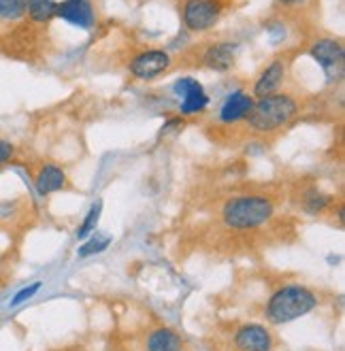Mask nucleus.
Listing matches in <instances>:
<instances>
[{"label": "nucleus", "mask_w": 345, "mask_h": 351, "mask_svg": "<svg viewBox=\"0 0 345 351\" xmlns=\"http://www.w3.org/2000/svg\"><path fill=\"white\" fill-rule=\"evenodd\" d=\"M318 306V296L305 285H283L269 298L265 315L271 324L281 326L305 317Z\"/></svg>", "instance_id": "1"}, {"label": "nucleus", "mask_w": 345, "mask_h": 351, "mask_svg": "<svg viewBox=\"0 0 345 351\" xmlns=\"http://www.w3.org/2000/svg\"><path fill=\"white\" fill-rule=\"evenodd\" d=\"M275 213V204L267 196H237L230 198L224 209H222V219H224L226 228L233 230H254L265 226Z\"/></svg>", "instance_id": "2"}, {"label": "nucleus", "mask_w": 345, "mask_h": 351, "mask_svg": "<svg viewBox=\"0 0 345 351\" xmlns=\"http://www.w3.org/2000/svg\"><path fill=\"white\" fill-rule=\"evenodd\" d=\"M296 113H298V105L290 94H271L254 100V107L246 119L252 130L267 134L288 126Z\"/></svg>", "instance_id": "3"}, {"label": "nucleus", "mask_w": 345, "mask_h": 351, "mask_svg": "<svg viewBox=\"0 0 345 351\" xmlns=\"http://www.w3.org/2000/svg\"><path fill=\"white\" fill-rule=\"evenodd\" d=\"M309 56L313 58V62H318L320 69L324 71L329 81H337L343 75V45L339 38H320L311 45Z\"/></svg>", "instance_id": "4"}, {"label": "nucleus", "mask_w": 345, "mask_h": 351, "mask_svg": "<svg viewBox=\"0 0 345 351\" xmlns=\"http://www.w3.org/2000/svg\"><path fill=\"white\" fill-rule=\"evenodd\" d=\"M219 0H188L184 7V24L192 32H207L211 30L222 17Z\"/></svg>", "instance_id": "5"}, {"label": "nucleus", "mask_w": 345, "mask_h": 351, "mask_svg": "<svg viewBox=\"0 0 345 351\" xmlns=\"http://www.w3.org/2000/svg\"><path fill=\"white\" fill-rule=\"evenodd\" d=\"M173 92H175V96L181 98V105H179L181 115H196L209 107V96H207L205 88L192 77L177 79L173 84Z\"/></svg>", "instance_id": "6"}, {"label": "nucleus", "mask_w": 345, "mask_h": 351, "mask_svg": "<svg viewBox=\"0 0 345 351\" xmlns=\"http://www.w3.org/2000/svg\"><path fill=\"white\" fill-rule=\"evenodd\" d=\"M173 58L165 49H147L141 51L130 62V73L141 81H152L171 69Z\"/></svg>", "instance_id": "7"}, {"label": "nucleus", "mask_w": 345, "mask_h": 351, "mask_svg": "<svg viewBox=\"0 0 345 351\" xmlns=\"http://www.w3.org/2000/svg\"><path fill=\"white\" fill-rule=\"evenodd\" d=\"M56 17L79 30H92L96 26V13L90 0H62L58 3Z\"/></svg>", "instance_id": "8"}, {"label": "nucleus", "mask_w": 345, "mask_h": 351, "mask_svg": "<svg viewBox=\"0 0 345 351\" xmlns=\"http://www.w3.org/2000/svg\"><path fill=\"white\" fill-rule=\"evenodd\" d=\"M235 345L239 351H273V335L260 324H246L237 330Z\"/></svg>", "instance_id": "9"}, {"label": "nucleus", "mask_w": 345, "mask_h": 351, "mask_svg": "<svg viewBox=\"0 0 345 351\" xmlns=\"http://www.w3.org/2000/svg\"><path fill=\"white\" fill-rule=\"evenodd\" d=\"M283 77H286V64L281 60H275L271 64L260 73V77L254 84V96L256 98H265L271 94H277V90L283 84Z\"/></svg>", "instance_id": "10"}, {"label": "nucleus", "mask_w": 345, "mask_h": 351, "mask_svg": "<svg viewBox=\"0 0 345 351\" xmlns=\"http://www.w3.org/2000/svg\"><path fill=\"white\" fill-rule=\"evenodd\" d=\"M67 188V173L56 167V164H45L34 177V190L38 196H49Z\"/></svg>", "instance_id": "11"}, {"label": "nucleus", "mask_w": 345, "mask_h": 351, "mask_svg": "<svg viewBox=\"0 0 345 351\" xmlns=\"http://www.w3.org/2000/svg\"><path fill=\"white\" fill-rule=\"evenodd\" d=\"M252 107H254V98L243 90H237L224 100V105H222V109H219V119L224 123L241 121L250 115Z\"/></svg>", "instance_id": "12"}, {"label": "nucleus", "mask_w": 345, "mask_h": 351, "mask_svg": "<svg viewBox=\"0 0 345 351\" xmlns=\"http://www.w3.org/2000/svg\"><path fill=\"white\" fill-rule=\"evenodd\" d=\"M235 58H237V45L235 43H215L205 51L202 62H205V66L209 71L226 73L228 69H233Z\"/></svg>", "instance_id": "13"}, {"label": "nucleus", "mask_w": 345, "mask_h": 351, "mask_svg": "<svg viewBox=\"0 0 345 351\" xmlns=\"http://www.w3.org/2000/svg\"><path fill=\"white\" fill-rule=\"evenodd\" d=\"M184 339L171 328H158L147 337V351H181Z\"/></svg>", "instance_id": "14"}, {"label": "nucleus", "mask_w": 345, "mask_h": 351, "mask_svg": "<svg viewBox=\"0 0 345 351\" xmlns=\"http://www.w3.org/2000/svg\"><path fill=\"white\" fill-rule=\"evenodd\" d=\"M58 11L56 0H26V13L30 15L32 22L45 24L51 22Z\"/></svg>", "instance_id": "15"}, {"label": "nucleus", "mask_w": 345, "mask_h": 351, "mask_svg": "<svg viewBox=\"0 0 345 351\" xmlns=\"http://www.w3.org/2000/svg\"><path fill=\"white\" fill-rule=\"evenodd\" d=\"M111 245V234H105V232H98L92 234L84 245L77 250V256L79 258H90V256H96V254H103L107 247Z\"/></svg>", "instance_id": "16"}, {"label": "nucleus", "mask_w": 345, "mask_h": 351, "mask_svg": "<svg viewBox=\"0 0 345 351\" xmlns=\"http://www.w3.org/2000/svg\"><path fill=\"white\" fill-rule=\"evenodd\" d=\"M100 213H103V200H96V202L90 206V211H88L86 219L81 221V226L77 228V239H88V237L98 228Z\"/></svg>", "instance_id": "17"}, {"label": "nucleus", "mask_w": 345, "mask_h": 351, "mask_svg": "<svg viewBox=\"0 0 345 351\" xmlns=\"http://www.w3.org/2000/svg\"><path fill=\"white\" fill-rule=\"evenodd\" d=\"M26 15V0H0V22H15Z\"/></svg>", "instance_id": "18"}, {"label": "nucleus", "mask_w": 345, "mask_h": 351, "mask_svg": "<svg viewBox=\"0 0 345 351\" xmlns=\"http://www.w3.org/2000/svg\"><path fill=\"white\" fill-rule=\"evenodd\" d=\"M333 204V198L324 192H309L305 196V211L311 213V215H318V213H324Z\"/></svg>", "instance_id": "19"}, {"label": "nucleus", "mask_w": 345, "mask_h": 351, "mask_svg": "<svg viewBox=\"0 0 345 351\" xmlns=\"http://www.w3.org/2000/svg\"><path fill=\"white\" fill-rule=\"evenodd\" d=\"M40 285H43V283H40V281H36V283H30L28 287H24V290H19L13 298H11V302H9V306H19V304H22V302H26V300H30L38 290H40Z\"/></svg>", "instance_id": "20"}, {"label": "nucleus", "mask_w": 345, "mask_h": 351, "mask_svg": "<svg viewBox=\"0 0 345 351\" xmlns=\"http://www.w3.org/2000/svg\"><path fill=\"white\" fill-rule=\"evenodd\" d=\"M13 154H15L13 143H9V141H5V138H0V167H3V164H7V162L13 158Z\"/></svg>", "instance_id": "21"}, {"label": "nucleus", "mask_w": 345, "mask_h": 351, "mask_svg": "<svg viewBox=\"0 0 345 351\" xmlns=\"http://www.w3.org/2000/svg\"><path fill=\"white\" fill-rule=\"evenodd\" d=\"M277 3L283 5V7H298L302 3H307V0H277Z\"/></svg>", "instance_id": "22"}]
</instances>
